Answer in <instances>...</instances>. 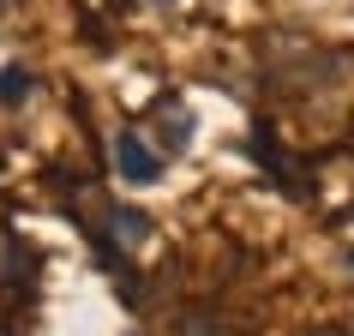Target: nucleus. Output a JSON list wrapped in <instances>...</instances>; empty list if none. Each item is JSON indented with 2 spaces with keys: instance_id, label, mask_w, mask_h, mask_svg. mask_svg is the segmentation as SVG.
<instances>
[{
  "instance_id": "obj_2",
  "label": "nucleus",
  "mask_w": 354,
  "mask_h": 336,
  "mask_svg": "<svg viewBox=\"0 0 354 336\" xmlns=\"http://www.w3.org/2000/svg\"><path fill=\"white\" fill-rule=\"evenodd\" d=\"M348 264H354V252H348Z\"/></svg>"
},
{
  "instance_id": "obj_1",
  "label": "nucleus",
  "mask_w": 354,
  "mask_h": 336,
  "mask_svg": "<svg viewBox=\"0 0 354 336\" xmlns=\"http://www.w3.org/2000/svg\"><path fill=\"white\" fill-rule=\"evenodd\" d=\"M114 168H120V180H132V187H156L162 180V162H156V150L138 132H114Z\"/></svg>"
}]
</instances>
